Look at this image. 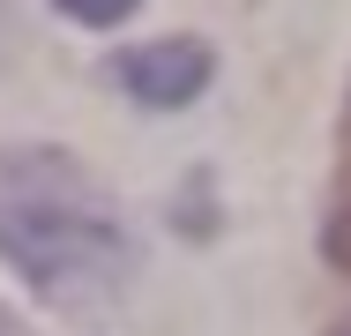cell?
Returning <instances> with one entry per match:
<instances>
[{
    "instance_id": "obj_2",
    "label": "cell",
    "mask_w": 351,
    "mask_h": 336,
    "mask_svg": "<svg viewBox=\"0 0 351 336\" xmlns=\"http://www.w3.org/2000/svg\"><path fill=\"white\" fill-rule=\"evenodd\" d=\"M112 90L120 97H135L149 112H180V105H195L202 90H210L217 75V53L202 38H149V45H128V53H112Z\"/></svg>"
},
{
    "instance_id": "obj_4",
    "label": "cell",
    "mask_w": 351,
    "mask_h": 336,
    "mask_svg": "<svg viewBox=\"0 0 351 336\" xmlns=\"http://www.w3.org/2000/svg\"><path fill=\"white\" fill-rule=\"evenodd\" d=\"M53 8H60L68 23H82V30H120L142 0H53Z\"/></svg>"
},
{
    "instance_id": "obj_1",
    "label": "cell",
    "mask_w": 351,
    "mask_h": 336,
    "mask_svg": "<svg viewBox=\"0 0 351 336\" xmlns=\"http://www.w3.org/2000/svg\"><path fill=\"white\" fill-rule=\"evenodd\" d=\"M0 262L60 314H105L135 284V232L75 149L0 142Z\"/></svg>"
},
{
    "instance_id": "obj_5",
    "label": "cell",
    "mask_w": 351,
    "mask_h": 336,
    "mask_svg": "<svg viewBox=\"0 0 351 336\" xmlns=\"http://www.w3.org/2000/svg\"><path fill=\"white\" fill-rule=\"evenodd\" d=\"M0 336H30V329H23V322H8V314H0Z\"/></svg>"
},
{
    "instance_id": "obj_3",
    "label": "cell",
    "mask_w": 351,
    "mask_h": 336,
    "mask_svg": "<svg viewBox=\"0 0 351 336\" xmlns=\"http://www.w3.org/2000/svg\"><path fill=\"white\" fill-rule=\"evenodd\" d=\"M322 262L351 276V90L337 112V172H329V202H322Z\"/></svg>"
},
{
    "instance_id": "obj_6",
    "label": "cell",
    "mask_w": 351,
    "mask_h": 336,
    "mask_svg": "<svg viewBox=\"0 0 351 336\" xmlns=\"http://www.w3.org/2000/svg\"><path fill=\"white\" fill-rule=\"evenodd\" d=\"M322 336H351V322H337V329H322Z\"/></svg>"
}]
</instances>
